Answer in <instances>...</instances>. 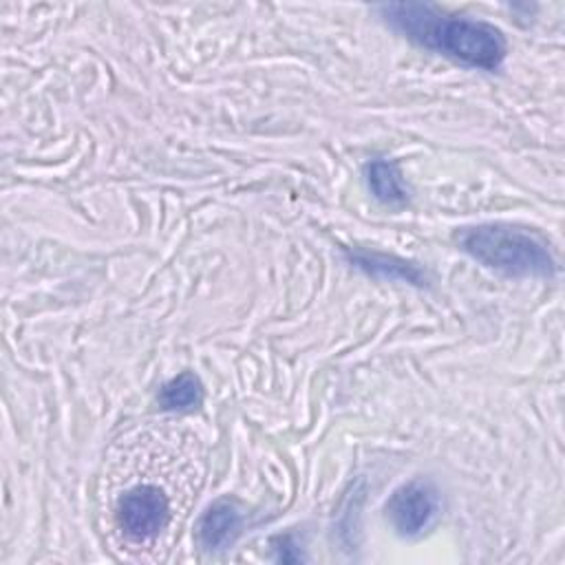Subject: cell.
I'll return each instance as SVG.
<instances>
[{
	"label": "cell",
	"mask_w": 565,
	"mask_h": 565,
	"mask_svg": "<svg viewBox=\"0 0 565 565\" xmlns=\"http://www.w3.org/2000/svg\"><path fill=\"white\" fill-rule=\"evenodd\" d=\"M194 441L177 433L141 435L117 459L106 488V514L121 547H159L174 530L201 475Z\"/></svg>",
	"instance_id": "6da1fadb"
},
{
	"label": "cell",
	"mask_w": 565,
	"mask_h": 565,
	"mask_svg": "<svg viewBox=\"0 0 565 565\" xmlns=\"http://www.w3.org/2000/svg\"><path fill=\"white\" fill-rule=\"evenodd\" d=\"M380 11L408 40L472 68L494 71L508 53L503 33L486 20L448 15L422 2L384 4Z\"/></svg>",
	"instance_id": "7a4b0ae2"
},
{
	"label": "cell",
	"mask_w": 565,
	"mask_h": 565,
	"mask_svg": "<svg viewBox=\"0 0 565 565\" xmlns=\"http://www.w3.org/2000/svg\"><path fill=\"white\" fill-rule=\"evenodd\" d=\"M459 247L477 263L505 276L550 278L556 269L547 243L508 223H481L459 232Z\"/></svg>",
	"instance_id": "3957f363"
},
{
	"label": "cell",
	"mask_w": 565,
	"mask_h": 565,
	"mask_svg": "<svg viewBox=\"0 0 565 565\" xmlns=\"http://www.w3.org/2000/svg\"><path fill=\"white\" fill-rule=\"evenodd\" d=\"M386 519L399 536H419L426 532L437 512H439V497L433 483L415 479L399 486L391 499L386 501Z\"/></svg>",
	"instance_id": "277c9868"
},
{
	"label": "cell",
	"mask_w": 565,
	"mask_h": 565,
	"mask_svg": "<svg viewBox=\"0 0 565 565\" xmlns=\"http://www.w3.org/2000/svg\"><path fill=\"white\" fill-rule=\"evenodd\" d=\"M243 530V516L234 501L218 499L205 508L196 523V539L203 550L218 552L230 547Z\"/></svg>",
	"instance_id": "5b68a950"
},
{
	"label": "cell",
	"mask_w": 565,
	"mask_h": 565,
	"mask_svg": "<svg viewBox=\"0 0 565 565\" xmlns=\"http://www.w3.org/2000/svg\"><path fill=\"white\" fill-rule=\"evenodd\" d=\"M351 263L360 267L362 271L377 276V278H388V280H406L413 285H422L424 274L417 265L406 263L395 256H384V254H371V252H353L349 254Z\"/></svg>",
	"instance_id": "8992f818"
},
{
	"label": "cell",
	"mask_w": 565,
	"mask_h": 565,
	"mask_svg": "<svg viewBox=\"0 0 565 565\" xmlns=\"http://www.w3.org/2000/svg\"><path fill=\"white\" fill-rule=\"evenodd\" d=\"M157 399H159V406L163 411L188 413V411H194L196 406H201V402H203V384H201V380L194 373L183 371L177 377L168 380L159 388Z\"/></svg>",
	"instance_id": "52a82bcc"
},
{
	"label": "cell",
	"mask_w": 565,
	"mask_h": 565,
	"mask_svg": "<svg viewBox=\"0 0 565 565\" xmlns=\"http://www.w3.org/2000/svg\"><path fill=\"white\" fill-rule=\"evenodd\" d=\"M366 183L371 192L384 203H402L406 201V190L395 163L375 159L366 166Z\"/></svg>",
	"instance_id": "ba28073f"
},
{
	"label": "cell",
	"mask_w": 565,
	"mask_h": 565,
	"mask_svg": "<svg viewBox=\"0 0 565 565\" xmlns=\"http://www.w3.org/2000/svg\"><path fill=\"white\" fill-rule=\"evenodd\" d=\"M276 541L280 543V547H276V550H282V545H285L287 550H291V547H294V543H291V536H278ZM278 558H280V561H300L302 556L296 552V554H280Z\"/></svg>",
	"instance_id": "9c48e42d"
}]
</instances>
